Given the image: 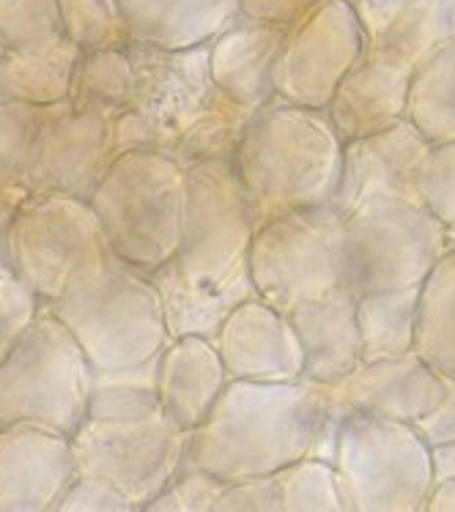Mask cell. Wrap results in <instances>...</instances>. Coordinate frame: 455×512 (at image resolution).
<instances>
[{
	"mask_svg": "<svg viewBox=\"0 0 455 512\" xmlns=\"http://www.w3.org/2000/svg\"><path fill=\"white\" fill-rule=\"evenodd\" d=\"M360 17L368 53L403 63L423 61L455 39V0H349Z\"/></svg>",
	"mask_w": 455,
	"mask_h": 512,
	"instance_id": "cell-21",
	"label": "cell"
},
{
	"mask_svg": "<svg viewBox=\"0 0 455 512\" xmlns=\"http://www.w3.org/2000/svg\"><path fill=\"white\" fill-rule=\"evenodd\" d=\"M113 159L107 121L80 113L69 99L39 107L22 189L31 195L55 192L91 200Z\"/></svg>",
	"mask_w": 455,
	"mask_h": 512,
	"instance_id": "cell-14",
	"label": "cell"
},
{
	"mask_svg": "<svg viewBox=\"0 0 455 512\" xmlns=\"http://www.w3.org/2000/svg\"><path fill=\"white\" fill-rule=\"evenodd\" d=\"M420 200L447 230V244L455 247V140L431 146L420 170Z\"/></svg>",
	"mask_w": 455,
	"mask_h": 512,
	"instance_id": "cell-37",
	"label": "cell"
},
{
	"mask_svg": "<svg viewBox=\"0 0 455 512\" xmlns=\"http://www.w3.org/2000/svg\"><path fill=\"white\" fill-rule=\"evenodd\" d=\"M431 151L417 126L403 118L376 135L351 140L343 146V168L327 209L346 220L373 200H420V170Z\"/></svg>",
	"mask_w": 455,
	"mask_h": 512,
	"instance_id": "cell-15",
	"label": "cell"
},
{
	"mask_svg": "<svg viewBox=\"0 0 455 512\" xmlns=\"http://www.w3.org/2000/svg\"><path fill=\"white\" fill-rule=\"evenodd\" d=\"M75 477L72 436L28 422L0 425V512H53Z\"/></svg>",
	"mask_w": 455,
	"mask_h": 512,
	"instance_id": "cell-16",
	"label": "cell"
},
{
	"mask_svg": "<svg viewBox=\"0 0 455 512\" xmlns=\"http://www.w3.org/2000/svg\"><path fill=\"white\" fill-rule=\"evenodd\" d=\"M11 247L14 272L44 304L53 302L85 263L110 252L91 203L55 192L22 198Z\"/></svg>",
	"mask_w": 455,
	"mask_h": 512,
	"instance_id": "cell-11",
	"label": "cell"
},
{
	"mask_svg": "<svg viewBox=\"0 0 455 512\" xmlns=\"http://www.w3.org/2000/svg\"><path fill=\"white\" fill-rule=\"evenodd\" d=\"M64 39L58 0H0L3 50H50Z\"/></svg>",
	"mask_w": 455,
	"mask_h": 512,
	"instance_id": "cell-34",
	"label": "cell"
},
{
	"mask_svg": "<svg viewBox=\"0 0 455 512\" xmlns=\"http://www.w3.org/2000/svg\"><path fill=\"white\" fill-rule=\"evenodd\" d=\"M453 250H455V247H453Z\"/></svg>",
	"mask_w": 455,
	"mask_h": 512,
	"instance_id": "cell-48",
	"label": "cell"
},
{
	"mask_svg": "<svg viewBox=\"0 0 455 512\" xmlns=\"http://www.w3.org/2000/svg\"><path fill=\"white\" fill-rule=\"evenodd\" d=\"M414 354L442 378H455V250L420 285Z\"/></svg>",
	"mask_w": 455,
	"mask_h": 512,
	"instance_id": "cell-29",
	"label": "cell"
},
{
	"mask_svg": "<svg viewBox=\"0 0 455 512\" xmlns=\"http://www.w3.org/2000/svg\"><path fill=\"white\" fill-rule=\"evenodd\" d=\"M214 345L228 376L239 381H297L305 373L291 318L261 296H250L225 318Z\"/></svg>",
	"mask_w": 455,
	"mask_h": 512,
	"instance_id": "cell-17",
	"label": "cell"
},
{
	"mask_svg": "<svg viewBox=\"0 0 455 512\" xmlns=\"http://www.w3.org/2000/svg\"><path fill=\"white\" fill-rule=\"evenodd\" d=\"M288 318L305 356L302 378L335 387L360 365L357 293H351L346 285L321 299L297 304Z\"/></svg>",
	"mask_w": 455,
	"mask_h": 512,
	"instance_id": "cell-23",
	"label": "cell"
},
{
	"mask_svg": "<svg viewBox=\"0 0 455 512\" xmlns=\"http://www.w3.org/2000/svg\"><path fill=\"white\" fill-rule=\"evenodd\" d=\"M329 411V387L297 381L231 378L209 417L190 430L181 469L225 482L266 477L310 455Z\"/></svg>",
	"mask_w": 455,
	"mask_h": 512,
	"instance_id": "cell-1",
	"label": "cell"
},
{
	"mask_svg": "<svg viewBox=\"0 0 455 512\" xmlns=\"http://www.w3.org/2000/svg\"><path fill=\"white\" fill-rule=\"evenodd\" d=\"M253 233L250 200L231 162H201L187 168L184 225L173 258L187 280L223 288L250 277Z\"/></svg>",
	"mask_w": 455,
	"mask_h": 512,
	"instance_id": "cell-8",
	"label": "cell"
},
{
	"mask_svg": "<svg viewBox=\"0 0 455 512\" xmlns=\"http://www.w3.org/2000/svg\"><path fill=\"white\" fill-rule=\"evenodd\" d=\"M321 3L324 0H242V14L277 25H297Z\"/></svg>",
	"mask_w": 455,
	"mask_h": 512,
	"instance_id": "cell-42",
	"label": "cell"
},
{
	"mask_svg": "<svg viewBox=\"0 0 455 512\" xmlns=\"http://www.w3.org/2000/svg\"><path fill=\"white\" fill-rule=\"evenodd\" d=\"M190 430L159 411L154 417L85 419L72 436L77 474L107 480L143 512L184 466Z\"/></svg>",
	"mask_w": 455,
	"mask_h": 512,
	"instance_id": "cell-10",
	"label": "cell"
},
{
	"mask_svg": "<svg viewBox=\"0 0 455 512\" xmlns=\"http://www.w3.org/2000/svg\"><path fill=\"white\" fill-rule=\"evenodd\" d=\"M280 488V512H346L335 466L327 460L305 458L275 474Z\"/></svg>",
	"mask_w": 455,
	"mask_h": 512,
	"instance_id": "cell-33",
	"label": "cell"
},
{
	"mask_svg": "<svg viewBox=\"0 0 455 512\" xmlns=\"http://www.w3.org/2000/svg\"><path fill=\"white\" fill-rule=\"evenodd\" d=\"M288 33L291 25L239 14L209 42L214 88L247 110L269 105L277 96V63L286 50Z\"/></svg>",
	"mask_w": 455,
	"mask_h": 512,
	"instance_id": "cell-19",
	"label": "cell"
},
{
	"mask_svg": "<svg viewBox=\"0 0 455 512\" xmlns=\"http://www.w3.org/2000/svg\"><path fill=\"white\" fill-rule=\"evenodd\" d=\"M340 222L324 206L258 225L250 241L255 296L288 315L297 304L343 288Z\"/></svg>",
	"mask_w": 455,
	"mask_h": 512,
	"instance_id": "cell-9",
	"label": "cell"
},
{
	"mask_svg": "<svg viewBox=\"0 0 455 512\" xmlns=\"http://www.w3.org/2000/svg\"><path fill=\"white\" fill-rule=\"evenodd\" d=\"M412 63L365 53L329 99L327 115L343 146L360 137L376 135L406 118Z\"/></svg>",
	"mask_w": 455,
	"mask_h": 512,
	"instance_id": "cell-20",
	"label": "cell"
},
{
	"mask_svg": "<svg viewBox=\"0 0 455 512\" xmlns=\"http://www.w3.org/2000/svg\"><path fill=\"white\" fill-rule=\"evenodd\" d=\"M53 512H138L124 493L113 488L107 480L77 474L69 482L64 496L58 499Z\"/></svg>",
	"mask_w": 455,
	"mask_h": 512,
	"instance_id": "cell-40",
	"label": "cell"
},
{
	"mask_svg": "<svg viewBox=\"0 0 455 512\" xmlns=\"http://www.w3.org/2000/svg\"><path fill=\"white\" fill-rule=\"evenodd\" d=\"M406 118L431 146L455 140V39L414 66Z\"/></svg>",
	"mask_w": 455,
	"mask_h": 512,
	"instance_id": "cell-30",
	"label": "cell"
},
{
	"mask_svg": "<svg viewBox=\"0 0 455 512\" xmlns=\"http://www.w3.org/2000/svg\"><path fill=\"white\" fill-rule=\"evenodd\" d=\"M332 466L346 512H423L434 488L431 444L401 419L343 411Z\"/></svg>",
	"mask_w": 455,
	"mask_h": 512,
	"instance_id": "cell-6",
	"label": "cell"
},
{
	"mask_svg": "<svg viewBox=\"0 0 455 512\" xmlns=\"http://www.w3.org/2000/svg\"><path fill=\"white\" fill-rule=\"evenodd\" d=\"M44 302L20 277H0V356L28 329Z\"/></svg>",
	"mask_w": 455,
	"mask_h": 512,
	"instance_id": "cell-39",
	"label": "cell"
},
{
	"mask_svg": "<svg viewBox=\"0 0 455 512\" xmlns=\"http://www.w3.org/2000/svg\"><path fill=\"white\" fill-rule=\"evenodd\" d=\"M44 307L75 335L94 370L149 362L170 340L151 277L113 250L85 263Z\"/></svg>",
	"mask_w": 455,
	"mask_h": 512,
	"instance_id": "cell-3",
	"label": "cell"
},
{
	"mask_svg": "<svg viewBox=\"0 0 455 512\" xmlns=\"http://www.w3.org/2000/svg\"><path fill=\"white\" fill-rule=\"evenodd\" d=\"M445 395V378L420 356L360 362L349 376L329 387V406L338 411H362L376 417L420 422Z\"/></svg>",
	"mask_w": 455,
	"mask_h": 512,
	"instance_id": "cell-18",
	"label": "cell"
},
{
	"mask_svg": "<svg viewBox=\"0 0 455 512\" xmlns=\"http://www.w3.org/2000/svg\"><path fill=\"white\" fill-rule=\"evenodd\" d=\"M127 50L135 72V94L127 113L135 115L149 135L151 151L170 154L179 137L223 96L209 72V44L170 50L132 42Z\"/></svg>",
	"mask_w": 455,
	"mask_h": 512,
	"instance_id": "cell-12",
	"label": "cell"
},
{
	"mask_svg": "<svg viewBox=\"0 0 455 512\" xmlns=\"http://www.w3.org/2000/svg\"><path fill=\"white\" fill-rule=\"evenodd\" d=\"M58 11L66 39L83 53L132 44L118 0H58Z\"/></svg>",
	"mask_w": 455,
	"mask_h": 512,
	"instance_id": "cell-35",
	"label": "cell"
},
{
	"mask_svg": "<svg viewBox=\"0 0 455 512\" xmlns=\"http://www.w3.org/2000/svg\"><path fill=\"white\" fill-rule=\"evenodd\" d=\"M28 192L22 187L0 192V277H17L14 272V247H11V230H14V217L20 209L22 198Z\"/></svg>",
	"mask_w": 455,
	"mask_h": 512,
	"instance_id": "cell-44",
	"label": "cell"
},
{
	"mask_svg": "<svg viewBox=\"0 0 455 512\" xmlns=\"http://www.w3.org/2000/svg\"><path fill=\"white\" fill-rule=\"evenodd\" d=\"M157 359L159 354L140 365L94 370L85 419L129 422L159 414L162 403L157 392Z\"/></svg>",
	"mask_w": 455,
	"mask_h": 512,
	"instance_id": "cell-31",
	"label": "cell"
},
{
	"mask_svg": "<svg viewBox=\"0 0 455 512\" xmlns=\"http://www.w3.org/2000/svg\"><path fill=\"white\" fill-rule=\"evenodd\" d=\"M431 469H434V482L455 480V439L431 444Z\"/></svg>",
	"mask_w": 455,
	"mask_h": 512,
	"instance_id": "cell-45",
	"label": "cell"
},
{
	"mask_svg": "<svg viewBox=\"0 0 455 512\" xmlns=\"http://www.w3.org/2000/svg\"><path fill=\"white\" fill-rule=\"evenodd\" d=\"M39 107L0 96V192L22 187Z\"/></svg>",
	"mask_w": 455,
	"mask_h": 512,
	"instance_id": "cell-36",
	"label": "cell"
},
{
	"mask_svg": "<svg viewBox=\"0 0 455 512\" xmlns=\"http://www.w3.org/2000/svg\"><path fill=\"white\" fill-rule=\"evenodd\" d=\"M450 252L447 230L425 203L373 200L340 222V269L351 293L423 285Z\"/></svg>",
	"mask_w": 455,
	"mask_h": 512,
	"instance_id": "cell-7",
	"label": "cell"
},
{
	"mask_svg": "<svg viewBox=\"0 0 455 512\" xmlns=\"http://www.w3.org/2000/svg\"><path fill=\"white\" fill-rule=\"evenodd\" d=\"M132 94H135V72L127 47L80 53L66 96L75 110L113 124L118 115L129 110Z\"/></svg>",
	"mask_w": 455,
	"mask_h": 512,
	"instance_id": "cell-28",
	"label": "cell"
},
{
	"mask_svg": "<svg viewBox=\"0 0 455 512\" xmlns=\"http://www.w3.org/2000/svg\"><path fill=\"white\" fill-rule=\"evenodd\" d=\"M231 165L258 228L283 214L327 206L340 184L343 140L327 110L275 96L253 110Z\"/></svg>",
	"mask_w": 455,
	"mask_h": 512,
	"instance_id": "cell-2",
	"label": "cell"
},
{
	"mask_svg": "<svg viewBox=\"0 0 455 512\" xmlns=\"http://www.w3.org/2000/svg\"><path fill=\"white\" fill-rule=\"evenodd\" d=\"M423 512H455V480L434 482L423 504Z\"/></svg>",
	"mask_w": 455,
	"mask_h": 512,
	"instance_id": "cell-46",
	"label": "cell"
},
{
	"mask_svg": "<svg viewBox=\"0 0 455 512\" xmlns=\"http://www.w3.org/2000/svg\"><path fill=\"white\" fill-rule=\"evenodd\" d=\"M368 53L360 17L349 0H324L291 25L277 63V99L327 110L340 80Z\"/></svg>",
	"mask_w": 455,
	"mask_h": 512,
	"instance_id": "cell-13",
	"label": "cell"
},
{
	"mask_svg": "<svg viewBox=\"0 0 455 512\" xmlns=\"http://www.w3.org/2000/svg\"><path fill=\"white\" fill-rule=\"evenodd\" d=\"M94 367L47 307L0 356V425L28 422L75 436L88 417Z\"/></svg>",
	"mask_w": 455,
	"mask_h": 512,
	"instance_id": "cell-5",
	"label": "cell"
},
{
	"mask_svg": "<svg viewBox=\"0 0 455 512\" xmlns=\"http://www.w3.org/2000/svg\"><path fill=\"white\" fill-rule=\"evenodd\" d=\"M223 356L209 337H170L157 359V392L162 411L184 430H195L209 417L228 387Z\"/></svg>",
	"mask_w": 455,
	"mask_h": 512,
	"instance_id": "cell-22",
	"label": "cell"
},
{
	"mask_svg": "<svg viewBox=\"0 0 455 512\" xmlns=\"http://www.w3.org/2000/svg\"><path fill=\"white\" fill-rule=\"evenodd\" d=\"M214 512H280V488L275 474L228 482Z\"/></svg>",
	"mask_w": 455,
	"mask_h": 512,
	"instance_id": "cell-41",
	"label": "cell"
},
{
	"mask_svg": "<svg viewBox=\"0 0 455 512\" xmlns=\"http://www.w3.org/2000/svg\"><path fill=\"white\" fill-rule=\"evenodd\" d=\"M225 485L209 471L181 469L143 512H214Z\"/></svg>",
	"mask_w": 455,
	"mask_h": 512,
	"instance_id": "cell-38",
	"label": "cell"
},
{
	"mask_svg": "<svg viewBox=\"0 0 455 512\" xmlns=\"http://www.w3.org/2000/svg\"><path fill=\"white\" fill-rule=\"evenodd\" d=\"M414 425L428 444L455 439V378H445V395L439 400V406Z\"/></svg>",
	"mask_w": 455,
	"mask_h": 512,
	"instance_id": "cell-43",
	"label": "cell"
},
{
	"mask_svg": "<svg viewBox=\"0 0 455 512\" xmlns=\"http://www.w3.org/2000/svg\"><path fill=\"white\" fill-rule=\"evenodd\" d=\"M250 115L253 110L236 105L228 96H220L217 105L203 115L190 132L179 137V143L170 148L168 157L176 159L184 168L201 165V162H231L242 143Z\"/></svg>",
	"mask_w": 455,
	"mask_h": 512,
	"instance_id": "cell-32",
	"label": "cell"
},
{
	"mask_svg": "<svg viewBox=\"0 0 455 512\" xmlns=\"http://www.w3.org/2000/svg\"><path fill=\"white\" fill-rule=\"evenodd\" d=\"M132 42L154 47L209 44L239 14L242 0H118Z\"/></svg>",
	"mask_w": 455,
	"mask_h": 512,
	"instance_id": "cell-24",
	"label": "cell"
},
{
	"mask_svg": "<svg viewBox=\"0 0 455 512\" xmlns=\"http://www.w3.org/2000/svg\"><path fill=\"white\" fill-rule=\"evenodd\" d=\"M187 168L162 151H127L113 159L94 198L107 247L151 274L176 258L184 225Z\"/></svg>",
	"mask_w": 455,
	"mask_h": 512,
	"instance_id": "cell-4",
	"label": "cell"
},
{
	"mask_svg": "<svg viewBox=\"0 0 455 512\" xmlns=\"http://www.w3.org/2000/svg\"><path fill=\"white\" fill-rule=\"evenodd\" d=\"M3 53H6V50H3V47H0V55H3Z\"/></svg>",
	"mask_w": 455,
	"mask_h": 512,
	"instance_id": "cell-47",
	"label": "cell"
},
{
	"mask_svg": "<svg viewBox=\"0 0 455 512\" xmlns=\"http://www.w3.org/2000/svg\"><path fill=\"white\" fill-rule=\"evenodd\" d=\"M149 277L162 299V313H165L170 337L198 335L214 340L225 318L239 304L255 296L253 277H244L239 283L223 285V288H209V285L187 280L173 261L162 263Z\"/></svg>",
	"mask_w": 455,
	"mask_h": 512,
	"instance_id": "cell-25",
	"label": "cell"
},
{
	"mask_svg": "<svg viewBox=\"0 0 455 512\" xmlns=\"http://www.w3.org/2000/svg\"><path fill=\"white\" fill-rule=\"evenodd\" d=\"M420 285L357 296L360 362L401 359L414 351Z\"/></svg>",
	"mask_w": 455,
	"mask_h": 512,
	"instance_id": "cell-27",
	"label": "cell"
},
{
	"mask_svg": "<svg viewBox=\"0 0 455 512\" xmlns=\"http://www.w3.org/2000/svg\"><path fill=\"white\" fill-rule=\"evenodd\" d=\"M80 53L69 39L50 50H6L0 55V96L33 107L64 102Z\"/></svg>",
	"mask_w": 455,
	"mask_h": 512,
	"instance_id": "cell-26",
	"label": "cell"
}]
</instances>
